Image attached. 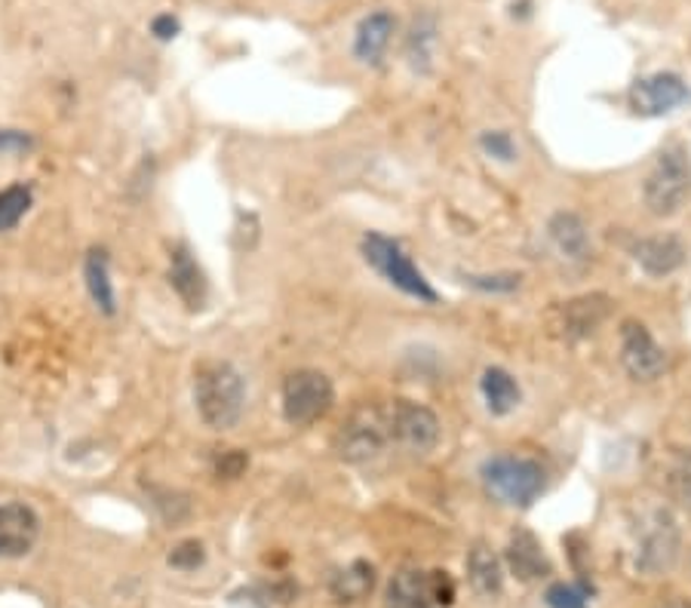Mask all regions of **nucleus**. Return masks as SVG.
<instances>
[{
  "mask_svg": "<svg viewBox=\"0 0 691 608\" xmlns=\"http://www.w3.org/2000/svg\"><path fill=\"white\" fill-rule=\"evenodd\" d=\"M194 400L200 418L212 430H227L240 422L246 405V385L243 375L225 360H209L197 369L194 378Z\"/></svg>",
  "mask_w": 691,
  "mask_h": 608,
  "instance_id": "nucleus-1",
  "label": "nucleus"
},
{
  "mask_svg": "<svg viewBox=\"0 0 691 608\" xmlns=\"http://www.w3.org/2000/svg\"><path fill=\"white\" fill-rule=\"evenodd\" d=\"M483 486L492 501L507 507H529L544 491V467L522 455H495L483 464Z\"/></svg>",
  "mask_w": 691,
  "mask_h": 608,
  "instance_id": "nucleus-2",
  "label": "nucleus"
},
{
  "mask_svg": "<svg viewBox=\"0 0 691 608\" xmlns=\"http://www.w3.org/2000/svg\"><path fill=\"white\" fill-rule=\"evenodd\" d=\"M691 194V160L689 151L682 145H670L664 148L655 160V169L649 172L642 197L649 212L657 219L676 216L682 209V203L689 200Z\"/></svg>",
  "mask_w": 691,
  "mask_h": 608,
  "instance_id": "nucleus-3",
  "label": "nucleus"
},
{
  "mask_svg": "<svg viewBox=\"0 0 691 608\" xmlns=\"http://www.w3.org/2000/svg\"><path fill=\"white\" fill-rule=\"evenodd\" d=\"M391 442V422L387 412L379 405H357L342 430L335 434V455L347 464H366L372 458L384 452V446Z\"/></svg>",
  "mask_w": 691,
  "mask_h": 608,
  "instance_id": "nucleus-4",
  "label": "nucleus"
},
{
  "mask_svg": "<svg viewBox=\"0 0 691 608\" xmlns=\"http://www.w3.org/2000/svg\"><path fill=\"white\" fill-rule=\"evenodd\" d=\"M363 255H366V262L379 270L387 283H394L399 292L412 295V299H418V302H428V304L436 302V292H433V287L428 283V277L415 268L412 258L403 253V246H399L397 240H391V236H384V234H366Z\"/></svg>",
  "mask_w": 691,
  "mask_h": 608,
  "instance_id": "nucleus-5",
  "label": "nucleus"
},
{
  "mask_svg": "<svg viewBox=\"0 0 691 608\" xmlns=\"http://www.w3.org/2000/svg\"><path fill=\"white\" fill-rule=\"evenodd\" d=\"M335 403V388L323 372L298 369L283 381V418L293 427L320 422Z\"/></svg>",
  "mask_w": 691,
  "mask_h": 608,
  "instance_id": "nucleus-6",
  "label": "nucleus"
},
{
  "mask_svg": "<svg viewBox=\"0 0 691 608\" xmlns=\"http://www.w3.org/2000/svg\"><path fill=\"white\" fill-rule=\"evenodd\" d=\"M676 557H679V525L670 510H655L640 525L633 566L642 574H661L674 569Z\"/></svg>",
  "mask_w": 691,
  "mask_h": 608,
  "instance_id": "nucleus-7",
  "label": "nucleus"
},
{
  "mask_svg": "<svg viewBox=\"0 0 691 608\" xmlns=\"http://www.w3.org/2000/svg\"><path fill=\"white\" fill-rule=\"evenodd\" d=\"M387 422H391V439H397L409 452L424 455L440 442V418L428 405H418L412 400H394Z\"/></svg>",
  "mask_w": 691,
  "mask_h": 608,
  "instance_id": "nucleus-8",
  "label": "nucleus"
},
{
  "mask_svg": "<svg viewBox=\"0 0 691 608\" xmlns=\"http://www.w3.org/2000/svg\"><path fill=\"white\" fill-rule=\"evenodd\" d=\"M621 363L630 378L655 381L667 372V351L657 344L642 323L627 320L621 326Z\"/></svg>",
  "mask_w": 691,
  "mask_h": 608,
  "instance_id": "nucleus-9",
  "label": "nucleus"
},
{
  "mask_svg": "<svg viewBox=\"0 0 691 608\" xmlns=\"http://www.w3.org/2000/svg\"><path fill=\"white\" fill-rule=\"evenodd\" d=\"M691 99L689 86L679 74L661 71L652 77H640L637 84L630 86V108L640 118H661L670 114L674 108L686 105Z\"/></svg>",
  "mask_w": 691,
  "mask_h": 608,
  "instance_id": "nucleus-10",
  "label": "nucleus"
},
{
  "mask_svg": "<svg viewBox=\"0 0 691 608\" xmlns=\"http://www.w3.org/2000/svg\"><path fill=\"white\" fill-rule=\"evenodd\" d=\"M40 535V520L28 504H0V559H18L32 554Z\"/></svg>",
  "mask_w": 691,
  "mask_h": 608,
  "instance_id": "nucleus-11",
  "label": "nucleus"
},
{
  "mask_svg": "<svg viewBox=\"0 0 691 608\" xmlns=\"http://www.w3.org/2000/svg\"><path fill=\"white\" fill-rule=\"evenodd\" d=\"M612 311V299L603 292H590V295H578L559 307V329L566 338H590Z\"/></svg>",
  "mask_w": 691,
  "mask_h": 608,
  "instance_id": "nucleus-12",
  "label": "nucleus"
},
{
  "mask_svg": "<svg viewBox=\"0 0 691 608\" xmlns=\"http://www.w3.org/2000/svg\"><path fill=\"white\" fill-rule=\"evenodd\" d=\"M633 258L645 273L652 277H667L674 270L682 268L686 262V246L682 240L674 234H657V236H642L640 243H633Z\"/></svg>",
  "mask_w": 691,
  "mask_h": 608,
  "instance_id": "nucleus-13",
  "label": "nucleus"
},
{
  "mask_svg": "<svg viewBox=\"0 0 691 608\" xmlns=\"http://www.w3.org/2000/svg\"><path fill=\"white\" fill-rule=\"evenodd\" d=\"M507 566L510 572L517 574L519 581H538V577H547L551 574V559L544 557V547L541 540L529 532V528H514V535L507 540Z\"/></svg>",
  "mask_w": 691,
  "mask_h": 608,
  "instance_id": "nucleus-14",
  "label": "nucleus"
},
{
  "mask_svg": "<svg viewBox=\"0 0 691 608\" xmlns=\"http://www.w3.org/2000/svg\"><path fill=\"white\" fill-rule=\"evenodd\" d=\"M170 287L190 311H200L207 302V273L188 253V246H175L170 255Z\"/></svg>",
  "mask_w": 691,
  "mask_h": 608,
  "instance_id": "nucleus-15",
  "label": "nucleus"
},
{
  "mask_svg": "<svg viewBox=\"0 0 691 608\" xmlns=\"http://www.w3.org/2000/svg\"><path fill=\"white\" fill-rule=\"evenodd\" d=\"M394 28L397 22L387 10H375L360 22L357 28V37H354V56L363 62V65H379L384 50L391 47V37H394Z\"/></svg>",
  "mask_w": 691,
  "mask_h": 608,
  "instance_id": "nucleus-16",
  "label": "nucleus"
},
{
  "mask_svg": "<svg viewBox=\"0 0 691 608\" xmlns=\"http://www.w3.org/2000/svg\"><path fill=\"white\" fill-rule=\"evenodd\" d=\"M547 231H551L553 246L571 262H588L590 253H593L588 224L578 212H556L547 224Z\"/></svg>",
  "mask_w": 691,
  "mask_h": 608,
  "instance_id": "nucleus-17",
  "label": "nucleus"
},
{
  "mask_svg": "<svg viewBox=\"0 0 691 608\" xmlns=\"http://www.w3.org/2000/svg\"><path fill=\"white\" fill-rule=\"evenodd\" d=\"M372 591H375V566L366 562V559L350 562L342 572L332 574V581H329V593H332V599H335L338 606L363 603Z\"/></svg>",
  "mask_w": 691,
  "mask_h": 608,
  "instance_id": "nucleus-18",
  "label": "nucleus"
},
{
  "mask_svg": "<svg viewBox=\"0 0 691 608\" xmlns=\"http://www.w3.org/2000/svg\"><path fill=\"white\" fill-rule=\"evenodd\" d=\"M387 608H440L431 591V572L403 569L387 587Z\"/></svg>",
  "mask_w": 691,
  "mask_h": 608,
  "instance_id": "nucleus-19",
  "label": "nucleus"
},
{
  "mask_svg": "<svg viewBox=\"0 0 691 608\" xmlns=\"http://www.w3.org/2000/svg\"><path fill=\"white\" fill-rule=\"evenodd\" d=\"M467 577H470V587L480 596H498L502 593V559L489 544H473V550L467 554Z\"/></svg>",
  "mask_w": 691,
  "mask_h": 608,
  "instance_id": "nucleus-20",
  "label": "nucleus"
},
{
  "mask_svg": "<svg viewBox=\"0 0 691 608\" xmlns=\"http://www.w3.org/2000/svg\"><path fill=\"white\" fill-rule=\"evenodd\" d=\"M480 390H483L485 409H489L492 415H510L519 405V397H522V393H519L517 378L507 369H502V366H489V369L483 372Z\"/></svg>",
  "mask_w": 691,
  "mask_h": 608,
  "instance_id": "nucleus-21",
  "label": "nucleus"
},
{
  "mask_svg": "<svg viewBox=\"0 0 691 608\" xmlns=\"http://www.w3.org/2000/svg\"><path fill=\"white\" fill-rule=\"evenodd\" d=\"M84 280H87L89 299L96 302L99 311L114 314L118 311V299H114V287H111V273H108V253L104 250H92L84 262Z\"/></svg>",
  "mask_w": 691,
  "mask_h": 608,
  "instance_id": "nucleus-22",
  "label": "nucleus"
},
{
  "mask_svg": "<svg viewBox=\"0 0 691 608\" xmlns=\"http://www.w3.org/2000/svg\"><path fill=\"white\" fill-rule=\"evenodd\" d=\"M433 47H436V28H433L431 16L415 19L412 34H409V65L421 74L431 71Z\"/></svg>",
  "mask_w": 691,
  "mask_h": 608,
  "instance_id": "nucleus-23",
  "label": "nucleus"
},
{
  "mask_svg": "<svg viewBox=\"0 0 691 608\" xmlns=\"http://www.w3.org/2000/svg\"><path fill=\"white\" fill-rule=\"evenodd\" d=\"M28 209H32V187L28 185H13L0 191V231L16 228Z\"/></svg>",
  "mask_w": 691,
  "mask_h": 608,
  "instance_id": "nucleus-24",
  "label": "nucleus"
},
{
  "mask_svg": "<svg viewBox=\"0 0 691 608\" xmlns=\"http://www.w3.org/2000/svg\"><path fill=\"white\" fill-rule=\"evenodd\" d=\"M590 587L588 584H553L544 593L547 608H590Z\"/></svg>",
  "mask_w": 691,
  "mask_h": 608,
  "instance_id": "nucleus-25",
  "label": "nucleus"
},
{
  "mask_svg": "<svg viewBox=\"0 0 691 608\" xmlns=\"http://www.w3.org/2000/svg\"><path fill=\"white\" fill-rule=\"evenodd\" d=\"M480 148H483L489 157L502 160V163L517 160V145H514L510 133H504V130H489V133L480 135Z\"/></svg>",
  "mask_w": 691,
  "mask_h": 608,
  "instance_id": "nucleus-26",
  "label": "nucleus"
},
{
  "mask_svg": "<svg viewBox=\"0 0 691 608\" xmlns=\"http://www.w3.org/2000/svg\"><path fill=\"white\" fill-rule=\"evenodd\" d=\"M203 559H207V550H203L200 540H182L173 554H170V566L182 569V572H190V569L203 566Z\"/></svg>",
  "mask_w": 691,
  "mask_h": 608,
  "instance_id": "nucleus-27",
  "label": "nucleus"
},
{
  "mask_svg": "<svg viewBox=\"0 0 691 608\" xmlns=\"http://www.w3.org/2000/svg\"><path fill=\"white\" fill-rule=\"evenodd\" d=\"M519 273H495V277H480V273H470L467 283L473 289H485V292H514L519 289Z\"/></svg>",
  "mask_w": 691,
  "mask_h": 608,
  "instance_id": "nucleus-28",
  "label": "nucleus"
},
{
  "mask_svg": "<svg viewBox=\"0 0 691 608\" xmlns=\"http://www.w3.org/2000/svg\"><path fill=\"white\" fill-rule=\"evenodd\" d=\"M246 467H249V455L240 452V449H231V452H225V455L215 461V473L222 479H237V476L246 473Z\"/></svg>",
  "mask_w": 691,
  "mask_h": 608,
  "instance_id": "nucleus-29",
  "label": "nucleus"
},
{
  "mask_svg": "<svg viewBox=\"0 0 691 608\" xmlns=\"http://www.w3.org/2000/svg\"><path fill=\"white\" fill-rule=\"evenodd\" d=\"M431 591L440 608H449L455 603V581L449 577V572H431Z\"/></svg>",
  "mask_w": 691,
  "mask_h": 608,
  "instance_id": "nucleus-30",
  "label": "nucleus"
},
{
  "mask_svg": "<svg viewBox=\"0 0 691 608\" xmlns=\"http://www.w3.org/2000/svg\"><path fill=\"white\" fill-rule=\"evenodd\" d=\"M32 148V138L18 130H0V151H25Z\"/></svg>",
  "mask_w": 691,
  "mask_h": 608,
  "instance_id": "nucleus-31",
  "label": "nucleus"
},
{
  "mask_svg": "<svg viewBox=\"0 0 691 608\" xmlns=\"http://www.w3.org/2000/svg\"><path fill=\"white\" fill-rule=\"evenodd\" d=\"M151 34H155L157 40H173L175 34H178V19H173L170 13L157 16L155 22H151Z\"/></svg>",
  "mask_w": 691,
  "mask_h": 608,
  "instance_id": "nucleus-32",
  "label": "nucleus"
},
{
  "mask_svg": "<svg viewBox=\"0 0 691 608\" xmlns=\"http://www.w3.org/2000/svg\"><path fill=\"white\" fill-rule=\"evenodd\" d=\"M674 486L676 491H679V498L691 504V455L686 458V461H682V467L674 473Z\"/></svg>",
  "mask_w": 691,
  "mask_h": 608,
  "instance_id": "nucleus-33",
  "label": "nucleus"
},
{
  "mask_svg": "<svg viewBox=\"0 0 691 608\" xmlns=\"http://www.w3.org/2000/svg\"><path fill=\"white\" fill-rule=\"evenodd\" d=\"M661 608H691V603L689 599H674V603H667V606Z\"/></svg>",
  "mask_w": 691,
  "mask_h": 608,
  "instance_id": "nucleus-34",
  "label": "nucleus"
}]
</instances>
